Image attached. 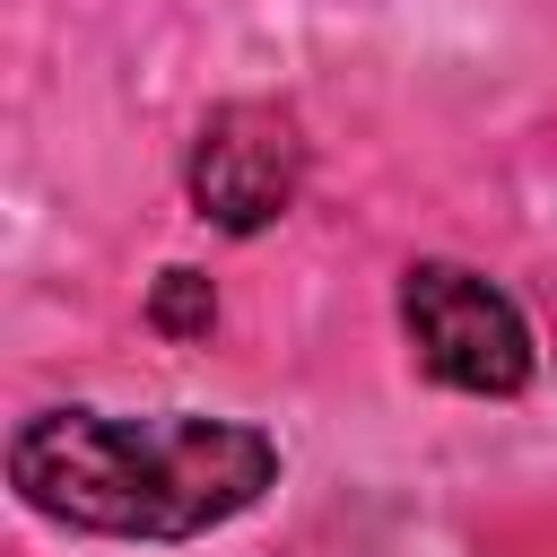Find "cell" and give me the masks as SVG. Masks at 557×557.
I'll use <instances>...</instances> for the list:
<instances>
[{"instance_id":"cell-1","label":"cell","mask_w":557,"mask_h":557,"mask_svg":"<svg viewBox=\"0 0 557 557\" xmlns=\"http://www.w3.org/2000/svg\"><path fill=\"white\" fill-rule=\"evenodd\" d=\"M9 479L35 513L113 540H191L244 513L278 479V444L235 418H104L44 409L9 444Z\"/></svg>"},{"instance_id":"cell-2","label":"cell","mask_w":557,"mask_h":557,"mask_svg":"<svg viewBox=\"0 0 557 557\" xmlns=\"http://www.w3.org/2000/svg\"><path fill=\"white\" fill-rule=\"evenodd\" d=\"M400 331H409L418 366L435 383H453V392L505 400V392L531 383V322H522V305L496 278L461 270V261H418L400 278Z\"/></svg>"},{"instance_id":"cell-3","label":"cell","mask_w":557,"mask_h":557,"mask_svg":"<svg viewBox=\"0 0 557 557\" xmlns=\"http://www.w3.org/2000/svg\"><path fill=\"white\" fill-rule=\"evenodd\" d=\"M305 191V139L278 104H218L191 139V209L226 235H261Z\"/></svg>"},{"instance_id":"cell-4","label":"cell","mask_w":557,"mask_h":557,"mask_svg":"<svg viewBox=\"0 0 557 557\" xmlns=\"http://www.w3.org/2000/svg\"><path fill=\"white\" fill-rule=\"evenodd\" d=\"M209 313H218V296H209L200 270H165L157 278V322L165 331H209Z\"/></svg>"}]
</instances>
